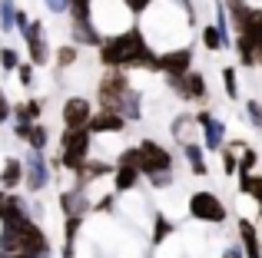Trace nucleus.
Returning a JSON list of instances; mask_svg holds the SVG:
<instances>
[{"mask_svg": "<svg viewBox=\"0 0 262 258\" xmlns=\"http://www.w3.org/2000/svg\"><path fill=\"white\" fill-rule=\"evenodd\" d=\"M110 172H113V166H106V162H86V166L77 172L80 189L90 186V182H96V179H103V175H110Z\"/></svg>", "mask_w": 262, "mask_h": 258, "instance_id": "nucleus-19", "label": "nucleus"}, {"mask_svg": "<svg viewBox=\"0 0 262 258\" xmlns=\"http://www.w3.org/2000/svg\"><path fill=\"white\" fill-rule=\"evenodd\" d=\"M223 80H226V96H229V99H236V96H239V86H236V70H232V66H226V70H223Z\"/></svg>", "mask_w": 262, "mask_h": 258, "instance_id": "nucleus-29", "label": "nucleus"}, {"mask_svg": "<svg viewBox=\"0 0 262 258\" xmlns=\"http://www.w3.org/2000/svg\"><path fill=\"white\" fill-rule=\"evenodd\" d=\"M100 63L110 70H136V66H146V70H160V57H153L143 40V30H123L116 37L103 40L100 46Z\"/></svg>", "mask_w": 262, "mask_h": 258, "instance_id": "nucleus-1", "label": "nucleus"}, {"mask_svg": "<svg viewBox=\"0 0 262 258\" xmlns=\"http://www.w3.org/2000/svg\"><path fill=\"white\" fill-rule=\"evenodd\" d=\"M17 27H20V37L27 40V50H30V60L37 66L50 63V46H47L43 37V23L40 20H27V13H17Z\"/></svg>", "mask_w": 262, "mask_h": 258, "instance_id": "nucleus-4", "label": "nucleus"}, {"mask_svg": "<svg viewBox=\"0 0 262 258\" xmlns=\"http://www.w3.org/2000/svg\"><path fill=\"white\" fill-rule=\"evenodd\" d=\"M252 63H259V66H262V46L256 50V57H252Z\"/></svg>", "mask_w": 262, "mask_h": 258, "instance_id": "nucleus-39", "label": "nucleus"}, {"mask_svg": "<svg viewBox=\"0 0 262 258\" xmlns=\"http://www.w3.org/2000/svg\"><path fill=\"white\" fill-rule=\"evenodd\" d=\"M7 205V192H0V209H4Z\"/></svg>", "mask_w": 262, "mask_h": 258, "instance_id": "nucleus-40", "label": "nucleus"}, {"mask_svg": "<svg viewBox=\"0 0 262 258\" xmlns=\"http://www.w3.org/2000/svg\"><path fill=\"white\" fill-rule=\"evenodd\" d=\"M17 80H20L24 86H30V83H33V66H30V63H20V66H17Z\"/></svg>", "mask_w": 262, "mask_h": 258, "instance_id": "nucleus-30", "label": "nucleus"}, {"mask_svg": "<svg viewBox=\"0 0 262 258\" xmlns=\"http://www.w3.org/2000/svg\"><path fill=\"white\" fill-rule=\"evenodd\" d=\"M60 205H63L67 219H80V222H83V215L90 212V199H86L83 189H70V192H63V195H60Z\"/></svg>", "mask_w": 262, "mask_h": 258, "instance_id": "nucleus-12", "label": "nucleus"}, {"mask_svg": "<svg viewBox=\"0 0 262 258\" xmlns=\"http://www.w3.org/2000/svg\"><path fill=\"white\" fill-rule=\"evenodd\" d=\"M223 166H226V172H229V175H232V172L239 169V166H236V149H232V146H229V149L223 152Z\"/></svg>", "mask_w": 262, "mask_h": 258, "instance_id": "nucleus-32", "label": "nucleus"}, {"mask_svg": "<svg viewBox=\"0 0 262 258\" xmlns=\"http://www.w3.org/2000/svg\"><path fill=\"white\" fill-rule=\"evenodd\" d=\"M10 116H13V106L7 103V96L0 93V123H4V119H10Z\"/></svg>", "mask_w": 262, "mask_h": 258, "instance_id": "nucleus-37", "label": "nucleus"}, {"mask_svg": "<svg viewBox=\"0 0 262 258\" xmlns=\"http://www.w3.org/2000/svg\"><path fill=\"white\" fill-rule=\"evenodd\" d=\"M149 4H153V0H123V7H126V10H133V13H143Z\"/></svg>", "mask_w": 262, "mask_h": 258, "instance_id": "nucleus-33", "label": "nucleus"}, {"mask_svg": "<svg viewBox=\"0 0 262 258\" xmlns=\"http://www.w3.org/2000/svg\"><path fill=\"white\" fill-rule=\"evenodd\" d=\"M226 13H229L232 27H236V30H243V27H246V23L252 20V13H256V7H249L246 0H226Z\"/></svg>", "mask_w": 262, "mask_h": 258, "instance_id": "nucleus-16", "label": "nucleus"}, {"mask_svg": "<svg viewBox=\"0 0 262 258\" xmlns=\"http://www.w3.org/2000/svg\"><path fill=\"white\" fill-rule=\"evenodd\" d=\"M24 182L30 192H40V189H47V182H50V169H47V159L40 152H30L24 162Z\"/></svg>", "mask_w": 262, "mask_h": 258, "instance_id": "nucleus-8", "label": "nucleus"}, {"mask_svg": "<svg viewBox=\"0 0 262 258\" xmlns=\"http://www.w3.org/2000/svg\"><path fill=\"white\" fill-rule=\"evenodd\" d=\"M252 166H256V152H252V149H243V166H239V169H243V172H249Z\"/></svg>", "mask_w": 262, "mask_h": 258, "instance_id": "nucleus-36", "label": "nucleus"}, {"mask_svg": "<svg viewBox=\"0 0 262 258\" xmlns=\"http://www.w3.org/2000/svg\"><path fill=\"white\" fill-rule=\"evenodd\" d=\"M189 215L199 219V222H212V225H219V222L226 219V205L212 192H192L189 195Z\"/></svg>", "mask_w": 262, "mask_h": 258, "instance_id": "nucleus-6", "label": "nucleus"}, {"mask_svg": "<svg viewBox=\"0 0 262 258\" xmlns=\"http://www.w3.org/2000/svg\"><path fill=\"white\" fill-rule=\"evenodd\" d=\"M149 182H153V189H166L169 182H173V172H160V175H153Z\"/></svg>", "mask_w": 262, "mask_h": 258, "instance_id": "nucleus-35", "label": "nucleus"}, {"mask_svg": "<svg viewBox=\"0 0 262 258\" xmlns=\"http://www.w3.org/2000/svg\"><path fill=\"white\" fill-rule=\"evenodd\" d=\"M189 66H192V50H189V46H183V50H173V53H163V57H160V73H166L169 80L192 73Z\"/></svg>", "mask_w": 262, "mask_h": 258, "instance_id": "nucleus-9", "label": "nucleus"}, {"mask_svg": "<svg viewBox=\"0 0 262 258\" xmlns=\"http://www.w3.org/2000/svg\"><path fill=\"white\" fill-rule=\"evenodd\" d=\"M243 192H249L252 199L259 202L262 209V175H252V172H243Z\"/></svg>", "mask_w": 262, "mask_h": 258, "instance_id": "nucleus-23", "label": "nucleus"}, {"mask_svg": "<svg viewBox=\"0 0 262 258\" xmlns=\"http://www.w3.org/2000/svg\"><path fill=\"white\" fill-rule=\"evenodd\" d=\"M136 152H140V162H136V169H140L143 175H160V172H173V156H169V149H163L160 142L153 139H143L140 146H136Z\"/></svg>", "mask_w": 262, "mask_h": 258, "instance_id": "nucleus-3", "label": "nucleus"}, {"mask_svg": "<svg viewBox=\"0 0 262 258\" xmlns=\"http://www.w3.org/2000/svg\"><path fill=\"white\" fill-rule=\"evenodd\" d=\"M77 60H80V50H77V46H60V50H57V66H60V70L73 66Z\"/></svg>", "mask_w": 262, "mask_h": 258, "instance_id": "nucleus-26", "label": "nucleus"}, {"mask_svg": "<svg viewBox=\"0 0 262 258\" xmlns=\"http://www.w3.org/2000/svg\"><path fill=\"white\" fill-rule=\"evenodd\" d=\"M0 258H30V255H0Z\"/></svg>", "mask_w": 262, "mask_h": 258, "instance_id": "nucleus-41", "label": "nucleus"}, {"mask_svg": "<svg viewBox=\"0 0 262 258\" xmlns=\"http://www.w3.org/2000/svg\"><path fill=\"white\" fill-rule=\"evenodd\" d=\"M239 235H243V255L246 258H262V248H259V232L249 219H239Z\"/></svg>", "mask_w": 262, "mask_h": 258, "instance_id": "nucleus-15", "label": "nucleus"}, {"mask_svg": "<svg viewBox=\"0 0 262 258\" xmlns=\"http://www.w3.org/2000/svg\"><path fill=\"white\" fill-rule=\"evenodd\" d=\"M169 232H173V222H169L166 215H156V222H153V242H156V245H160V242L166 239Z\"/></svg>", "mask_w": 262, "mask_h": 258, "instance_id": "nucleus-27", "label": "nucleus"}, {"mask_svg": "<svg viewBox=\"0 0 262 258\" xmlns=\"http://www.w3.org/2000/svg\"><path fill=\"white\" fill-rule=\"evenodd\" d=\"M40 110H43V103H40V99H27V103H17V106H13V119H17V123L33 126V119L40 116Z\"/></svg>", "mask_w": 262, "mask_h": 258, "instance_id": "nucleus-20", "label": "nucleus"}, {"mask_svg": "<svg viewBox=\"0 0 262 258\" xmlns=\"http://www.w3.org/2000/svg\"><path fill=\"white\" fill-rule=\"evenodd\" d=\"M123 126H126V119H123L120 113L100 110V113H93V119H90V136L93 133H120Z\"/></svg>", "mask_w": 262, "mask_h": 258, "instance_id": "nucleus-13", "label": "nucleus"}, {"mask_svg": "<svg viewBox=\"0 0 262 258\" xmlns=\"http://www.w3.org/2000/svg\"><path fill=\"white\" fill-rule=\"evenodd\" d=\"M246 110H249V119H252V126H259V129H262V106H259V103H249Z\"/></svg>", "mask_w": 262, "mask_h": 258, "instance_id": "nucleus-34", "label": "nucleus"}, {"mask_svg": "<svg viewBox=\"0 0 262 258\" xmlns=\"http://www.w3.org/2000/svg\"><path fill=\"white\" fill-rule=\"evenodd\" d=\"M0 66H4V70H17V66H20V57H17V50L4 46V50H0Z\"/></svg>", "mask_w": 262, "mask_h": 258, "instance_id": "nucleus-28", "label": "nucleus"}, {"mask_svg": "<svg viewBox=\"0 0 262 258\" xmlns=\"http://www.w3.org/2000/svg\"><path fill=\"white\" fill-rule=\"evenodd\" d=\"M70 27H73V40H77V43H83V46H96V50L103 46V37H100V30H96L93 17H90V20H73Z\"/></svg>", "mask_w": 262, "mask_h": 258, "instance_id": "nucleus-14", "label": "nucleus"}, {"mask_svg": "<svg viewBox=\"0 0 262 258\" xmlns=\"http://www.w3.org/2000/svg\"><path fill=\"white\" fill-rule=\"evenodd\" d=\"M13 27H17V7H13V0H0V30L10 33Z\"/></svg>", "mask_w": 262, "mask_h": 258, "instance_id": "nucleus-22", "label": "nucleus"}, {"mask_svg": "<svg viewBox=\"0 0 262 258\" xmlns=\"http://www.w3.org/2000/svg\"><path fill=\"white\" fill-rule=\"evenodd\" d=\"M133 93V86H129V76L126 70H110L106 76L100 80V86H96V96H100V106L110 113H120L123 99Z\"/></svg>", "mask_w": 262, "mask_h": 258, "instance_id": "nucleus-2", "label": "nucleus"}, {"mask_svg": "<svg viewBox=\"0 0 262 258\" xmlns=\"http://www.w3.org/2000/svg\"><path fill=\"white\" fill-rule=\"evenodd\" d=\"M90 119H93L90 99L73 96V99L63 103V126H67V133H83V129H90Z\"/></svg>", "mask_w": 262, "mask_h": 258, "instance_id": "nucleus-7", "label": "nucleus"}, {"mask_svg": "<svg viewBox=\"0 0 262 258\" xmlns=\"http://www.w3.org/2000/svg\"><path fill=\"white\" fill-rule=\"evenodd\" d=\"M223 258H246V255H243V248H239V245H229L223 252Z\"/></svg>", "mask_w": 262, "mask_h": 258, "instance_id": "nucleus-38", "label": "nucleus"}, {"mask_svg": "<svg viewBox=\"0 0 262 258\" xmlns=\"http://www.w3.org/2000/svg\"><path fill=\"white\" fill-rule=\"evenodd\" d=\"M90 129H83V133H67L63 139H60V162H63L70 172H80V169L86 166V152H90Z\"/></svg>", "mask_w": 262, "mask_h": 258, "instance_id": "nucleus-5", "label": "nucleus"}, {"mask_svg": "<svg viewBox=\"0 0 262 258\" xmlns=\"http://www.w3.org/2000/svg\"><path fill=\"white\" fill-rule=\"evenodd\" d=\"M20 179H24V162L20 159H7L4 169H0V189H17Z\"/></svg>", "mask_w": 262, "mask_h": 258, "instance_id": "nucleus-18", "label": "nucleus"}, {"mask_svg": "<svg viewBox=\"0 0 262 258\" xmlns=\"http://www.w3.org/2000/svg\"><path fill=\"white\" fill-rule=\"evenodd\" d=\"M173 93L179 99H206V76L203 73H186V76L169 80Z\"/></svg>", "mask_w": 262, "mask_h": 258, "instance_id": "nucleus-10", "label": "nucleus"}, {"mask_svg": "<svg viewBox=\"0 0 262 258\" xmlns=\"http://www.w3.org/2000/svg\"><path fill=\"white\" fill-rule=\"evenodd\" d=\"M196 123H199V129H203V146L206 149H223V139H226V126L219 123L212 113H199L196 116Z\"/></svg>", "mask_w": 262, "mask_h": 258, "instance_id": "nucleus-11", "label": "nucleus"}, {"mask_svg": "<svg viewBox=\"0 0 262 258\" xmlns=\"http://www.w3.org/2000/svg\"><path fill=\"white\" fill-rule=\"evenodd\" d=\"M186 149V156H189V162H192V175H206V162H203V149L196 146V142H189V146H183Z\"/></svg>", "mask_w": 262, "mask_h": 258, "instance_id": "nucleus-24", "label": "nucleus"}, {"mask_svg": "<svg viewBox=\"0 0 262 258\" xmlns=\"http://www.w3.org/2000/svg\"><path fill=\"white\" fill-rule=\"evenodd\" d=\"M47 139H50V133H47V126H40V123H33V129H30V149L33 152H43V146H47Z\"/></svg>", "mask_w": 262, "mask_h": 258, "instance_id": "nucleus-25", "label": "nucleus"}, {"mask_svg": "<svg viewBox=\"0 0 262 258\" xmlns=\"http://www.w3.org/2000/svg\"><path fill=\"white\" fill-rule=\"evenodd\" d=\"M229 43V37H226L223 30H219V27H203V46L206 50H223V46Z\"/></svg>", "mask_w": 262, "mask_h": 258, "instance_id": "nucleus-21", "label": "nucleus"}, {"mask_svg": "<svg viewBox=\"0 0 262 258\" xmlns=\"http://www.w3.org/2000/svg\"><path fill=\"white\" fill-rule=\"evenodd\" d=\"M140 169L136 166H116V172H113V186H116V192H129V189H136V182H140Z\"/></svg>", "mask_w": 262, "mask_h": 258, "instance_id": "nucleus-17", "label": "nucleus"}, {"mask_svg": "<svg viewBox=\"0 0 262 258\" xmlns=\"http://www.w3.org/2000/svg\"><path fill=\"white\" fill-rule=\"evenodd\" d=\"M43 7L50 13H67V10H70V0H43Z\"/></svg>", "mask_w": 262, "mask_h": 258, "instance_id": "nucleus-31", "label": "nucleus"}]
</instances>
